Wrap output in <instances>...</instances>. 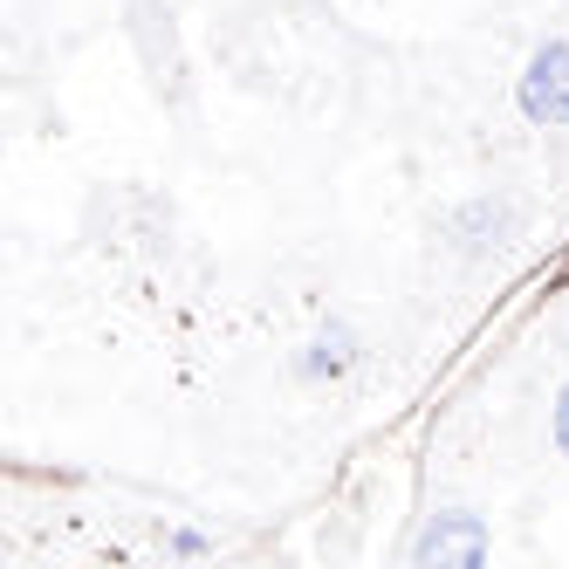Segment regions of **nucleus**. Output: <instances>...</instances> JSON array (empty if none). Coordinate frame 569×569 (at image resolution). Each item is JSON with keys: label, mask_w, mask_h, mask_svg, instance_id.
Wrapping results in <instances>:
<instances>
[{"label": "nucleus", "mask_w": 569, "mask_h": 569, "mask_svg": "<svg viewBox=\"0 0 569 569\" xmlns=\"http://www.w3.org/2000/svg\"><path fill=\"white\" fill-rule=\"evenodd\" d=\"M508 227H515V207H508V199H495V192H473V199H460V207L439 220V233L453 240L460 254H487V248H501Z\"/></svg>", "instance_id": "obj_3"}, {"label": "nucleus", "mask_w": 569, "mask_h": 569, "mask_svg": "<svg viewBox=\"0 0 569 569\" xmlns=\"http://www.w3.org/2000/svg\"><path fill=\"white\" fill-rule=\"evenodd\" d=\"M166 549H172V556H207L213 542L199 536V528H172V536H166Z\"/></svg>", "instance_id": "obj_6"}, {"label": "nucleus", "mask_w": 569, "mask_h": 569, "mask_svg": "<svg viewBox=\"0 0 569 569\" xmlns=\"http://www.w3.org/2000/svg\"><path fill=\"white\" fill-rule=\"evenodd\" d=\"M549 432H556V453L569 460V378H562V391H556V412H549Z\"/></svg>", "instance_id": "obj_5"}, {"label": "nucleus", "mask_w": 569, "mask_h": 569, "mask_svg": "<svg viewBox=\"0 0 569 569\" xmlns=\"http://www.w3.org/2000/svg\"><path fill=\"white\" fill-rule=\"evenodd\" d=\"M487 549H495L487 521H480L473 508H446V515H432V521L419 528L412 562H419V569H432V562H439V569H480Z\"/></svg>", "instance_id": "obj_2"}, {"label": "nucleus", "mask_w": 569, "mask_h": 569, "mask_svg": "<svg viewBox=\"0 0 569 569\" xmlns=\"http://www.w3.org/2000/svg\"><path fill=\"white\" fill-rule=\"evenodd\" d=\"M515 103L536 131H569V34H549V42L528 56Z\"/></svg>", "instance_id": "obj_1"}, {"label": "nucleus", "mask_w": 569, "mask_h": 569, "mask_svg": "<svg viewBox=\"0 0 569 569\" xmlns=\"http://www.w3.org/2000/svg\"><path fill=\"white\" fill-rule=\"evenodd\" d=\"M357 357H363V343H357V330H350V322H322V330L309 337V350H302V363H296V371L322 385V378H343Z\"/></svg>", "instance_id": "obj_4"}]
</instances>
